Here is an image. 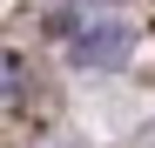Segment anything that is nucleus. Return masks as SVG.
Segmentation results:
<instances>
[{
  "mask_svg": "<svg viewBox=\"0 0 155 148\" xmlns=\"http://www.w3.org/2000/svg\"><path fill=\"white\" fill-rule=\"evenodd\" d=\"M128 54H135V27L128 20H101V27L74 34V61L81 67H121Z\"/></svg>",
  "mask_w": 155,
  "mask_h": 148,
  "instance_id": "1",
  "label": "nucleus"
},
{
  "mask_svg": "<svg viewBox=\"0 0 155 148\" xmlns=\"http://www.w3.org/2000/svg\"><path fill=\"white\" fill-rule=\"evenodd\" d=\"M7 94H20V61L0 47V101H7Z\"/></svg>",
  "mask_w": 155,
  "mask_h": 148,
  "instance_id": "2",
  "label": "nucleus"
}]
</instances>
